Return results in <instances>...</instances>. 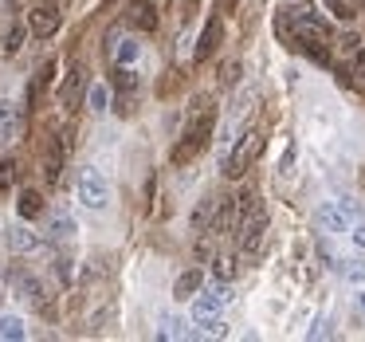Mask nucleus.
<instances>
[{
    "mask_svg": "<svg viewBox=\"0 0 365 342\" xmlns=\"http://www.w3.org/2000/svg\"><path fill=\"white\" fill-rule=\"evenodd\" d=\"M208 138H212V106H208V111H197V119L189 122V130L181 134V142L173 146L169 161H173V166H189V161L208 146Z\"/></svg>",
    "mask_w": 365,
    "mask_h": 342,
    "instance_id": "nucleus-1",
    "label": "nucleus"
},
{
    "mask_svg": "<svg viewBox=\"0 0 365 342\" xmlns=\"http://www.w3.org/2000/svg\"><path fill=\"white\" fill-rule=\"evenodd\" d=\"M259 154H263V130H247V134L240 138L236 150L224 154V173H228V177H240L255 158H259Z\"/></svg>",
    "mask_w": 365,
    "mask_h": 342,
    "instance_id": "nucleus-2",
    "label": "nucleus"
},
{
    "mask_svg": "<svg viewBox=\"0 0 365 342\" xmlns=\"http://www.w3.org/2000/svg\"><path fill=\"white\" fill-rule=\"evenodd\" d=\"M357 216L354 201H326L314 208V224L318 232H349V221Z\"/></svg>",
    "mask_w": 365,
    "mask_h": 342,
    "instance_id": "nucleus-3",
    "label": "nucleus"
},
{
    "mask_svg": "<svg viewBox=\"0 0 365 342\" xmlns=\"http://www.w3.org/2000/svg\"><path fill=\"white\" fill-rule=\"evenodd\" d=\"M236 236H240V252H244V256H259L263 252V240H267V213L255 205L252 213L244 216V224L236 228Z\"/></svg>",
    "mask_w": 365,
    "mask_h": 342,
    "instance_id": "nucleus-4",
    "label": "nucleus"
},
{
    "mask_svg": "<svg viewBox=\"0 0 365 342\" xmlns=\"http://www.w3.org/2000/svg\"><path fill=\"white\" fill-rule=\"evenodd\" d=\"M291 44H294L299 51H307V56L314 59V64H322V67L330 64V48H326V32H322V28H314L310 20H302V16H299V32L291 36Z\"/></svg>",
    "mask_w": 365,
    "mask_h": 342,
    "instance_id": "nucleus-5",
    "label": "nucleus"
},
{
    "mask_svg": "<svg viewBox=\"0 0 365 342\" xmlns=\"http://www.w3.org/2000/svg\"><path fill=\"white\" fill-rule=\"evenodd\" d=\"M75 189H79V201L87 208H106V201H110V189H106V177L98 173V169H91V166H83L79 169V185H75Z\"/></svg>",
    "mask_w": 365,
    "mask_h": 342,
    "instance_id": "nucleus-6",
    "label": "nucleus"
},
{
    "mask_svg": "<svg viewBox=\"0 0 365 342\" xmlns=\"http://www.w3.org/2000/svg\"><path fill=\"white\" fill-rule=\"evenodd\" d=\"M228 299H232V287L220 279L216 287H208L205 295H197V299H192V323H212L216 311H220Z\"/></svg>",
    "mask_w": 365,
    "mask_h": 342,
    "instance_id": "nucleus-7",
    "label": "nucleus"
},
{
    "mask_svg": "<svg viewBox=\"0 0 365 342\" xmlns=\"http://www.w3.org/2000/svg\"><path fill=\"white\" fill-rule=\"evenodd\" d=\"M28 28H32L36 36H43V40H48V36L59 32V12L51 9V4H36V9L28 12Z\"/></svg>",
    "mask_w": 365,
    "mask_h": 342,
    "instance_id": "nucleus-8",
    "label": "nucleus"
},
{
    "mask_svg": "<svg viewBox=\"0 0 365 342\" xmlns=\"http://www.w3.org/2000/svg\"><path fill=\"white\" fill-rule=\"evenodd\" d=\"M220 40H224V20H220V16H212V20L205 24V32H200L197 51H192V56H197V64H205V59L212 56L216 48H220Z\"/></svg>",
    "mask_w": 365,
    "mask_h": 342,
    "instance_id": "nucleus-9",
    "label": "nucleus"
},
{
    "mask_svg": "<svg viewBox=\"0 0 365 342\" xmlns=\"http://www.w3.org/2000/svg\"><path fill=\"white\" fill-rule=\"evenodd\" d=\"M20 130V106L12 99H0V146H9Z\"/></svg>",
    "mask_w": 365,
    "mask_h": 342,
    "instance_id": "nucleus-10",
    "label": "nucleus"
},
{
    "mask_svg": "<svg viewBox=\"0 0 365 342\" xmlns=\"http://www.w3.org/2000/svg\"><path fill=\"white\" fill-rule=\"evenodd\" d=\"M130 24L142 28V32H153L158 28V9H153V0H130Z\"/></svg>",
    "mask_w": 365,
    "mask_h": 342,
    "instance_id": "nucleus-11",
    "label": "nucleus"
},
{
    "mask_svg": "<svg viewBox=\"0 0 365 342\" xmlns=\"http://www.w3.org/2000/svg\"><path fill=\"white\" fill-rule=\"evenodd\" d=\"M43 177H48V185H56L63 177V142L59 138H51L48 154H43Z\"/></svg>",
    "mask_w": 365,
    "mask_h": 342,
    "instance_id": "nucleus-12",
    "label": "nucleus"
},
{
    "mask_svg": "<svg viewBox=\"0 0 365 342\" xmlns=\"http://www.w3.org/2000/svg\"><path fill=\"white\" fill-rule=\"evenodd\" d=\"M200 287H205V271H200V268H189V271H181V276H177L173 295H177V299H192Z\"/></svg>",
    "mask_w": 365,
    "mask_h": 342,
    "instance_id": "nucleus-13",
    "label": "nucleus"
},
{
    "mask_svg": "<svg viewBox=\"0 0 365 342\" xmlns=\"http://www.w3.org/2000/svg\"><path fill=\"white\" fill-rule=\"evenodd\" d=\"M228 228H236V197H220V201H216L212 232H228Z\"/></svg>",
    "mask_w": 365,
    "mask_h": 342,
    "instance_id": "nucleus-14",
    "label": "nucleus"
},
{
    "mask_svg": "<svg viewBox=\"0 0 365 342\" xmlns=\"http://www.w3.org/2000/svg\"><path fill=\"white\" fill-rule=\"evenodd\" d=\"M12 287H16V291H24V299H32L36 307H43V287L36 283L28 271H12Z\"/></svg>",
    "mask_w": 365,
    "mask_h": 342,
    "instance_id": "nucleus-15",
    "label": "nucleus"
},
{
    "mask_svg": "<svg viewBox=\"0 0 365 342\" xmlns=\"http://www.w3.org/2000/svg\"><path fill=\"white\" fill-rule=\"evenodd\" d=\"M9 244H12V252H36V248H40V236H36L32 228H24V224H16V228L9 232Z\"/></svg>",
    "mask_w": 365,
    "mask_h": 342,
    "instance_id": "nucleus-16",
    "label": "nucleus"
},
{
    "mask_svg": "<svg viewBox=\"0 0 365 342\" xmlns=\"http://www.w3.org/2000/svg\"><path fill=\"white\" fill-rule=\"evenodd\" d=\"M16 208H20V216H24V221H32V216L43 213V197L36 189H24V193H20V201H16Z\"/></svg>",
    "mask_w": 365,
    "mask_h": 342,
    "instance_id": "nucleus-17",
    "label": "nucleus"
},
{
    "mask_svg": "<svg viewBox=\"0 0 365 342\" xmlns=\"http://www.w3.org/2000/svg\"><path fill=\"white\" fill-rule=\"evenodd\" d=\"M24 36H28L24 24H12L9 32H4V56H16V51L24 48Z\"/></svg>",
    "mask_w": 365,
    "mask_h": 342,
    "instance_id": "nucleus-18",
    "label": "nucleus"
},
{
    "mask_svg": "<svg viewBox=\"0 0 365 342\" xmlns=\"http://www.w3.org/2000/svg\"><path fill=\"white\" fill-rule=\"evenodd\" d=\"M71 232H75V224H71V216H67V213L51 216V240H59V244H63V240H71Z\"/></svg>",
    "mask_w": 365,
    "mask_h": 342,
    "instance_id": "nucleus-19",
    "label": "nucleus"
},
{
    "mask_svg": "<svg viewBox=\"0 0 365 342\" xmlns=\"http://www.w3.org/2000/svg\"><path fill=\"white\" fill-rule=\"evenodd\" d=\"M212 271H216V279H224V283H232V279H236V271H240V263L232 260V256H216Z\"/></svg>",
    "mask_w": 365,
    "mask_h": 342,
    "instance_id": "nucleus-20",
    "label": "nucleus"
},
{
    "mask_svg": "<svg viewBox=\"0 0 365 342\" xmlns=\"http://www.w3.org/2000/svg\"><path fill=\"white\" fill-rule=\"evenodd\" d=\"M0 338H24V323L16 315H0Z\"/></svg>",
    "mask_w": 365,
    "mask_h": 342,
    "instance_id": "nucleus-21",
    "label": "nucleus"
},
{
    "mask_svg": "<svg viewBox=\"0 0 365 342\" xmlns=\"http://www.w3.org/2000/svg\"><path fill=\"white\" fill-rule=\"evenodd\" d=\"M138 51H142V48H138V40H122V44H118V51H114L118 67H130V64L138 59Z\"/></svg>",
    "mask_w": 365,
    "mask_h": 342,
    "instance_id": "nucleus-22",
    "label": "nucleus"
},
{
    "mask_svg": "<svg viewBox=\"0 0 365 342\" xmlns=\"http://www.w3.org/2000/svg\"><path fill=\"white\" fill-rule=\"evenodd\" d=\"M79 87H83V67H75V71L67 75V87H63V103H67V106H75V95H79Z\"/></svg>",
    "mask_w": 365,
    "mask_h": 342,
    "instance_id": "nucleus-23",
    "label": "nucleus"
},
{
    "mask_svg": "<svg viewBox=\"0 0 365 342\" xmlns=\"http://www.w3.org/2000/svg\"><path fill=\"white\" fill-rule=\"evenodd\" d=\"M326 4L334 9V16H338V20H354V16H357V4H354V0H326Z\"/></svg>",
    "mask_w": 365,
    "mask_h": 342,
    "instance_id": "nucleus-24",
    "label": "nucleus"
},
{
    "mask_svg": "<svg viewBox=\"0 0 365 342\" xmlns=\"http://www.w3.org/2000/svg\"><path fill=\"white\" fill-rule=\"evenodd\" d=\"M106 103H110V91H106V87H91V111L103 114Z\"/></svg>",
    "mask_w": 365,
    "mask_h": 342,
    "instance_id": "nucleus-25",
    "label": "nucleus"
},
{
    "mask_svg": "<svg viewBox=\"0 0 365 342\" xmlns=\"http://www.w3.org/2000/svg\"><path fill=\"white\" fill-rule=\"evenodd\" d=\"M341 276H346V279H354V283H361V279H365V263H361V260L341 263Z\"/></svg>",
    "mask_w": 365,
    "mask_h": 342,
    "instance_id": "nucleus-26",
    "label": "nucleus"
},
{
    "mask_svg": "<svg viewBox=\"0 0 365 342\" xmlns=\"http://www.w3.org/2000/svg\"><path fill=\"white\" fill-rule=\"evenodd\" d=\"M16 181V161H0V189H12Z\"/></svg>",
    "mask_w": 365,
    "mask_h": 342,
    "instance_id": "nucleus-27",
    "label": "nucleus"
},
{
    "mask_svg": "<svg viewBox=\"0 0 365 342\" xmlns=\"http://www.w3.org/2000/svg\"><path fill=\"white\" fill-rule=\"evenodd\" d=\"M354 75H361V83H365V51H357V64H354Z\"/></svg>",
    "mask_w": 365,
    "mask_h": 342,
    "instance_id": "nucleus-28",
    "label": "nucleus"
},
{
    "mask_svg": "<svg viewBox=\"0 0 365 342\" xmlns=\"http://www.w3.org/2000/svg\"><path fill=\"white\" fill-rule=\"evenodd\" d=\"M354 244L365 248V224H357V228H354Z\"/></svg>",
    "mask_w": 365,
    "mask_h": 342,
    "instance_id": "nucleus-29",
    "label": "nucleus"
},
{
    "mask_svg": "<svg viewBox=\"0 0 365 342\" xmlns=\"http://www.w3.org/2000/svg\"><path fill=\"white\" fill-rule=\"evenodd\" d=\"M357 307H361V311H365V291H361V295H357Z\"/></svg>",
    "mask_w": 365,
    "mask_h": 342,
    "instance_id": "nucleus-30",
    "label": "nucleus"
},
{
    "mask_svg": "<svg viewBox=\"0 0 365 342\" xmlns=\"http://www.w3.org/2000/svg\"><path fill=\"white\" fill-rule=\"evenodd\" d=\"M0 299H4V295H0Z\"/></svg>",
    "mask_w": 365,
    "mask_h": 342,
    "instance_id": "nucleus-31",
    "label": "nucleus"
}]
</instances>
